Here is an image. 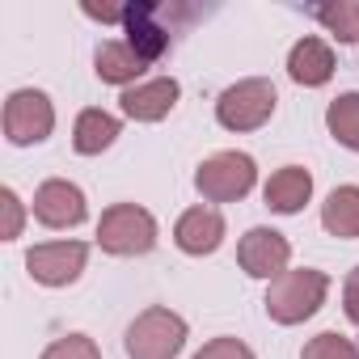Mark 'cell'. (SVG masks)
<instances>
[{"label":"cell","mask_w":359,"mask_h":359,"mask_svg":"<svg viewBox=\"0 0 359 359\" xmlns=\"http://www.w3.org/2000/svg\"><path fill=\"white\" fill-rule=\"evenodd\" d=\"M325 292H330V279L321 271H309V266L304 271H283L279 279H271L266 313L279 325H296V321H304V317H313L321 309Z\"/></svg>","instance_id":"obj_1"},{"label":"cell","mask_w":359,"mask_h":359,"mask_svg":"<svg viewBox=\"0 0 359 359\" xmlns=\"http://www.w3.org/2000/svg\"><path fill=\"white\" fill-rule=\"evenodd\" d=\"M187 346V321L169 309H144L127 325V355L131 359H173Z\"/></svg>","instance_id":"obj_2"},{"label":"cell","mask_w":359,"mask_h":359,"mask_svg":"<svg viewBox=\"0 0 359 359\" xmlns=\"http://www.w3.org/2000/svg\"><path fill=\"white\" fill-rule=\"evenodd\" d=\"M97 245L106 254H118V258L148 254L156 245V220L135 203H114L97 224Z\"/></svg>","instance_id":"obj_3"},{"label":"cell","mask_w":359,"mask_h":359,"mask_svg":"<svg viewBox=\"0 0 359 359\" xmlns=\"http://www.w3.org/2000/svg\"><path fill=\"white\" fill-rule=\"evenodd\" d=\"M254 177H258L254 156H245V152H216V156H208L199 165L195 187L212 203H233V199H245L254 191Z\"/></svg>","instance_id":"obj_4"},{"label":"cell","mask_w":359,"mask_h":359,"mask_svg":"<svg viewBox=\"0 0 359 359\" xmlns=\"http://www.w3.org/2000/svg\"><path fill=\"white\" fill-rule=\"evenodd\" d=\"M275 102H279V93H275L271 81H262V76L237 81L233 89L220 93L216 118H220V127H229V131H254V127H262V123L275 114Z\"/></svg>","instance_id":"obj_5"},{"label":"cell","mask_w":359,"mask_h":359,"mask_svg":"<svg viewBox=\"0 0 359 359\" xmlns=\"http://www.w3.org/2000/svg\"><path fill=\"white\" fill-rule=\"evenodd\" d=\"M55 127V110L51 97L39 89H18L5 102V135L9 144H43Z\"/></svg>","instance_id":"obj_6"},{"label":"cell","mask_w":359,"mask_h":359,"mask_svg":"<svg viewBox=\"0 0 359 359\" xmlns=\"http://www.w3.org/2000/svg\"><path fill=\"white\" fill-rule=\"evenodd\" d=\"M85 258H89V250L81 241H47V245H34L26 254V271L47 287H68L81 279Z\"/></svg>","instance_id":"obj_7"},{"label":"cell","mask_w":359,"mask_h":359,"mask_svg":"<svg viewBox=\"0 0 359 359\" xmlns=\"http://www.w3.org/2000/svg\"><path fill=\"white\" fill-rule=\"evenodd\" d=\"M237 258H241V271L245 275H254V279H279L287 271L292 245L275 229H250L241 237V245H237Z\"/></svg>","instance_id":"obj_8"},{"label":"cell","mask_w":359,"mask_h":359,"mask_svg":"<svg viewBox=\"0 0 359 359\" xmlns=\"http://www.w3.org/2000/svg\"><path fill=\"white\" fill-rule=\"evenodd\" d=\"M34 216L47 229H76L85 220V195L81 187L64 182V177H51L34 191Z\"/></svg>","instance_id":"obj_9"},{"label":"cell","mask_w":359,"mask_h":359,"mask_svg":"<svg viewBox=\"0 0 359 359\" xmlns=\"http://www.w3.org/2000/svg\"><path fill=\"white\" fill-rule=\"evenodd\" d=\"M173 241H177V250L203 258V254L220 250V241H224V216L216 208H191V212L177 216Z\"/></svg>","instance_id":"obj_10"},{"label":"cell","mask_w":359,"mask_h":359,"mask_svg":"<svg viewBox=\"0 0 359 359\" xmlns=\"http://www.w3.org/2000/svg\"><path fill=\"white\" fill-rule=\"evenodd\" d=\"M177 81L173 76H161V81H148V85H131L118 102H123V110H127V118H135V123H156V118H165L173 106H177Z\"/></svg>","instance_id":"obj_11"},{"label":"cell","mask_w":359,"mask_h":359,"mask_svg":"<svg viewBox=\"0 0 359 359\" xmlns=\"http://www.w3.org/2000/svg\"><path fill=\"white\" fill-rule=\"evenodd\" d=\"M127 47L140 55V60H161L165 51H169V34L156 26V9L152 5H131L127 9Z\"/></svg>","instance_id":"obj_12"},{"label":"cell","mask_w":359,"mask_h":359,"mask_svg":"<svg viewBox=\"0 0 359 359\" xmlns=\"http://www.w3.org/2000/svg\"><path fill=\"white\" fill-rule=\"evenodd\" d=\"M309 195H313V177L300 165H283L279 173H271V182H266V208H275L283 216L300 212L309 203Z\"/></svg>","instance_id":"obj_13"},{"label":"cell","mask_w":359,"mask_h":359,"mask_svg":"<svg viewBox=\"0 0 359 359\" xmlns=\"http://www.w3.org/2000/svg\"><path fill=\"white\" fill-rule=\"evenodd\" d=\"M287 72L296 85H325L334 76V51L321 39H300L287 55Z\"/></svg>","instance_id":"obj_14"},{"label":"cell","mask_w":359,"mask_h":359,"mask_svg":"<svg viewBox=\"0 0 359 359\" xmlns=\"http://www.w3.org/2000/svg\"><path fill=\"white\" fill-rule=\"evenodd\" d=\"M114 140H118V118L114 114H106V110H81L76 131H72V144H76L81 156H97Z\"/></svg>","instance_id":"obj_15"},{"label":"cell","mask_w":359,"mask_h":359,"mask_svg":"<svg viewBox=\"0 0 359 359\" xmlns=\"http://www.w3.org/2000/svg\"><path fill=\"white\" fill-rule=\"evenodd\" d=\"M144 68H148V60H140L127 43H102L97 47V76L110 85H131Z\"/></svg>","instance_id":"obj_16"},{"label":"cell","mask_w":359,"mask_h":359,"mask_svg":"<svg viewBox=\"0 0 359 359\" xmlns=\"http://www.w3.org/2000/svg\"><path fill=\"white\" fill-rule=\"evenodd\" d=\"M321 224L334 237H359V187H338L321 208Z\"/></svg>","instance_id":"obj_17"},{"label":"cell","mask_w":359,"mask_h":359,"mask_svg":"<svg viewBox=\"0 0 359 359\" xmlns=\"http://www.w3.org/2000/svg\"><path fill=\"white\" fill-rule=\"evenodd\" d=\"M325 127H330V135H334L342 148L359 152V93L334 97L330 110H325Z\"/></svg>","instance_id":"obj_18"},{"label":"cell","mask_w":359,"mask_h":359,"mask_svg":"<svg viewBox=\"0 0 359 359\" xmlns=\"http://www.w3.org/2000/svg\"><path fill=\"white\" fill-rule=\"evenodd\" d=\"M317 22L338 39V43H359V0H338V5H321Z\"/></svg>","instance_id":"obj_19"},{"label":"cell","mask_w":359,"mask_h":359,"mask_svg":"<svg viewBox=\"0 0 359 359\" xmlns=\"http://www.w3.org/2000/svg\"><path fill=\"white\" fill-rule=\"evenodd\" d=\"M300 359H359V351H355V346H351L342 334L325 330V334L309 338V346L300 351Z\"/></svg>","instance_id":"obj_20"},{"label":"cell","mask_w":359,"mask_h":359,"mask_svg":"<svg viewBox=\"0 0 359 359\" xmlns=\"http://www.w3.org/2000/svg\"><path fill=\"white\" fill-rule=\"evenodd\" d=\"M43 359H102V351L89 334H68V338H55L43 351Z\"/></svg>","instance_id":"obj_21"},{"label":"cell","mask_w":359,"mask_h":359,"mask_svg":"<svg viewBox=\"0 0 359 359\" xmlns=\"http://www.w3.org/2000/svg\"><path fill=\"white\" fill-rule=\"evenodd\" d=\"M22 224H26V208H22V199L5 187V191H0V237H5V241H18V237H22Z\"/></svg>","instance_id":"obj_22"},{"label":"cell","mask_w":359,"mask_h":359,"mask_svg":"<svg viewBox=\"0 0 359 359\" xmlns=\"http://www.w3.org/2000/svg\"><path fill=\"white\" fill-rule=\"evenodd\" d=\"M195 359H254V351H250L241 338H216V342H208Z\"/></svg>","instance_id":"obj_23"},{"label":"cell","mask_w":359,"mask_h":359,"mask_svg":"<svg viewBox=\"0 0 359 359\" xmlns=\"http://www.w3.org/2000/svg\"><path fill=\"white\" fill-rule=\"evenodd\" d=\"M342 296H346V317L359 325V266L346 275V292H342Z\"/></svg>","instance_id":"obj_24"},{"label":"cell","mask_w":359,"mask_h":359,"mask_svg":"<svg viewBox=\"0 0 359 359\" xmlns=\"http://www.w3.org/2000/svg\"><path fill=\"white\" fill-rule=\"evenodd\" d=\"M85 13L97 22H127V9H118V5H85Z\"/></svg>","instance_id":"obj_25"}]
</instances>
